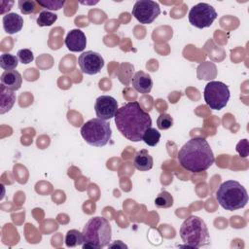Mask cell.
<instances>
[{
	"mask_svg": "<svg viewBox=\"0 0 249 249\" xmlns=\"http://www.w3.org/2000/svg\"><path fill=\"white\" fill-rule=\"evenodd\" d=\"M114 118L121 134L132 142L141 141L145 131L152 127L150 115L143 110L137 101L123 105L117 110Z\"/></svg>",
	"mask_w": 249,
	"mask_h": 249,
	"instance_id": "1",
	"label": "cell"
},
{
	"mask_svg": "<svg viewBox=\"0 0 249 249\" xmlns=\"http://www.w3.org/2000/svg\"><path fill=\"white\" fill-rule=\"evenodd\" d=\"M177 159L180 165L192 173L207 170L215 160L212 149L203 137H194L187 141L179 150Z\"/></svg>",
	"mask_w": 249,
	"mask_h": 249,
	"instance_id": "2",
	"label": "cell"
},
{
	"mask_svg": "<svg viewBox=\"0 0 249 249\" xmlns=\"http://www.w3.org/2000/svg\"><path fill=\"white\" fill-rule=\"evenodd\" d=\"M83 249H100L108 246L111 241L112 229L109 221L104 217L90 218L83 229Z\"/></svg>",
	"mask_w": 249,
	"mask_h": 249,
	"instance_id": "3",
	"label": "cell"
},
{
	"mask_svg": "<svg viewBox=\"0 0 249 249\" xmlns=\"http://www.w3.org/2000/svg\"><path fill=\"white\" fill-rule=\"evenodd\" d=\"M216 198L219 204L226 210H237L243 208L248 202L246 189L235 180L223 182L216 191Z\"/></svg>",
	"mask_w": 249,
	"mask_h": 249,
	"instance_id": "4",
	"label": "cell"
},
{
	"mask_svg": "<svg viewBox=\"0 0 249 249\" xmlns=\"http://www.w3.org/2000/svg\"><path fill=\"white\" fill-rule=\"evenodd\" d=\"M182 241L189 247L199 248L210 243V235L205 222L197 216L188 217L180 228Z\"/></svg>",
	"mask_w": 249,
	"mask_h": 249,
	"instance_id": "5",
	"label": "cell"
},
{
	"mask_svg": "<svg viewBox=\"0 0 249 249\" xmlns=\"http://www.w3.org/2000/svg\"><path fill=\"white\" fill-rule=\"evenodd\" d=\"M81 135L88 144L94 147H103L111 140L112 129L110 124L106 121L94 118L82 125Z\"/></svg>",
	"mask_w": 249,
	"mask_h": 249,
	"instance_id": "6",
	"label": "cell"
},
{
	"mask_svg": "<svg viewBox=\"0 0 249 249\" xmlns=\"http://www.w3.org/2000/svg\"><path fill=\"white\" fill-rule=\"evenodd\" d=\"M204 101L213 110L223 109L230 99L229 87L219 81H211L204 88Z\"/></svg>",
	"mask_w": 249,
	"mask_h": 249,
	"instance_id": "7",
	"label": "cell"
},
{
	"mask_svg": "<svg viewBox=\"0 0 249 249\" xmlns=\"http://www.w3.org/2000/svg\"><path fill=\"white\" fill-rule=\"evenodd\" d=\"M217 18L216 10L207 3H198L189 12L190 23L197 28L209 27Z\"/></svg>",
	"mask_w": 249,
	"mask_h": 249,
	"instance_id": "8",
	"label": "cell"
},
{
	"mask_svg": "<svg viewBox=\"0 0 249 249\" xmlns=\"http://www.w3.org/2000/svg\"><path fill=\"white\" fill-rule=\"evenodd\" d=\"M160 14V5L152 0L136 1L132 8V16L142 24L152 23Z\"/></svg>",
	"mask_w": 249,
	"mask_h": 249,
	"instance_id": "9",
	"label": "cell"
},
{
	"mask_svg": "<svg viewBox=\"0 0 249 249\" xmlns=\"http://www.w3.org/2000/svg\"><path fill=\"white\" fill-rule=\"evenodd\" d=\"M78 64L83 73L88 75H95L100 72L104 66V59L96 52L87 51L80 54Z\"/></svg>",
	"mask_w": 249,
	"mask_h": 249,
	"instance_id": "10",
	"label": "cell"
},
{
	"mask_svg": "<svg viewBox=\"0 0 249 249\" xmlns=\"http://www.w3.org/2000/svg\"><path fill=\"white\" fill-rule=\"evenodd\" d=\"M118 109L117 100L110 95H100L95 100L94 111L98 119L110 120L115 117Z\"/></svg>",
	"mask_w": 249,
	"mask_h": 249,
	"instance_id": "11",
	"label": "cell"
},
{
	"mask_svg": "<svg viewBox=\"0 0 249 249\" xmlns=\"http://www.w3.org/2000/svg\"><path fill=\"white\" fill-rule=\"evenodd\" d=\"M64 43L70 52H83L87 46V38L81 29L76 28L67 33Z\"/></svg>",
	"mask_w": 249,
	"mask_h": 249,
	"instance_id": "12",
	"label": "cell"
},
{
	"mask_svg": "<svg viewBox=\"0 0 249 249\" xmlns=\"http://www.w3.org/2000/svg\"><path fill=\"white\" fill-rule=\"evenodd\" d=\"M132 87L140 93H149L153 87V81L149 74L144 71H137L131 79Z\"/></svg>",
	"mask_w": 249,
	"mask_h": 249,
	"instance_id": "13",
	"label": "cell"
},
{
	"mask_svg": "<svg viewBox=\"0 0 249 249\" xmlns=\"http://www.w3.org/2000/svg\"><path fill=\"white\" fill-rule=\"evenodd\" d=\"M3 28L9 34H15L21 30L23 18L17 13H8L3 17Z\"/></svg>",
	"mask_w": 249,
	"mask_h": 249,
	"instance_id": "14",
	"label": "cell"
},
{
	"mask_svg": "<svg viewBox=\"0 0 249 249\" xmlns=\"http://www.w3.org/2000/svg\"><path fill=\"white\" fill-rule=\"evenodd\" d=\"M0 79H1V84L11 90L19 89L22 83L21 75L17 70L4 71Z\"/></svg>",
	"mask_w": 249,
	"mask_h": 249,
	"instance_id": "15",
	"label": "cell"
},
{
	"mask_svg": "<svg viewBox=\"0 0 249 249\" xmlns=\"http://www.w3.org/2000/svg\"><path fill=\"white\" fill-rule=\"evenodd\" d=\"M16 102V94L1 84L0 87V114L10 111Z\"/></svg>",
	"mask_w": 249,
	"mask_h": 249,
	"instance_id": "16",
	"label": "cell"
},
{
	"mask_svg": "<svg viewBox=\"0 0 249 249\" xmlns=\"http://www.w3.org/2000/svg\"><path fill=\"white\" fill-rule=\"evenodd\" d=\"M153 163L154 161L152 156H150L148 151L145 149L137 152L133 160V164L135 168L140 171L150 170L153 167Z\"/></svg>",
	"mask_w": 249,
	"mask_h": 249,
	"instance_id": "17",
	"label": "cell"
},
{
	"mask_svg": "<svg viewBox=\"0 0 249 249\" xmlns=\"http://www.w3.org/2000/svg\"><path fill=\"white\" fill-rule=\"evenodd\" d=\"M18 64V56L11 53H2L0 55V66L5 71L15 70Z\"/></svg>",
	"mask_w": 249,
	"mask_h": 249,
	"instance_id": "18",
	"label": "cell"
},
{
	"mask_svg": "<svg viewBox=\"0 0 249 249\" xmlns=\"http://www.w3.org/2000/svg\"><path fill=\"white\" fill-rule=\"evenodd\" d=\"M83 243V233L77 230H70L65 235V245L67 247H75L82 245Z\"/></svg>",
	"mask_w": 249,
	"mask_h": 249,
	"instance_id": "19",
	"label": "cell"
},
{
	"mask_svg": "<svg viewBox=\"0 0 249 249\" xmlns=\"http://www.w3.org/2000/svg\"><path fill=\"white\" fill-rule=\"evenodd\" d=\"M57 19V16L50 11H41L37 18V24L39 26H50Z\"/></svg>",
	"mask_w": 249,
	"mask_h": 249,
	"instance_id": "20",
	"label": "cell"
},
{
	"mask_svg": "<svg viewBox=\"0 0 249 249\" xmlns=\"http://www.w3.org/2000/svg\"><path fill=\"white\" fill-rule=\"evenodd\" d=\"M155 205L159 208L171 207L173 205V197L168 192L162 191L157 196L155 199Z\"/></svg>",
	"mask_w": 249,
	"mask_h": 249,
	"instance_id": "21",
	"label": "cell"
},
{
	"mask_svg": "<svg viewBox=\"0 0 249 249\" xmlns=\"http://www.w3.org/2000/svg\"><path fill=\"white\" fill-rule=\"evenodd\" d=\"M160 138V133L156 128L150 127V128H148V129L145 131L142 140H143L148 146L154 147V146H156V145L159 143Z\"/></svg>",
	"mask_w": 249,
	"mask_h": 249,
	"instance_id": "22",
	"label": "cell"
},
{
	"mask_svg": "<svg viewBox=\"0 0 249 249\" xmlns=\"http://www.w3.org/2000/svg\"><path fill=\"white\" fill-rule=\"evenodd\" d=\"M18 4L20 12L23 15L34 14L35 12H37L38 8L40 9V6L37 4V2L32 0H19Z\"/></svg>",
	"mask_w": 249,
	"mask_h": 249,
	"instance_id": "23",
	"label": "cell"
},
{
	"mask_svg": "<svg viewBox=\"0 0 249 249\" xmlns=\"http://www.w3.org/2000/svg\"><path fill=\"white\" fill-rule=\"evenodd\" d=\"M36 2L40 7L52 11L60 10L65 4L64 0H37Z\"/></svg>",
	"mask_w": 249,
	"mask_h": 249,
	"instance_id": "24",
	"label": "cell"
},
{
	"mask_svg": "<svg viewBox=\"0 0 249 249\" xmlns=\"http://www.w3.org/2000/svg\"><path fill=\"white\" fill-rule=\"evenodd\" d=\"M157 124H158V127L161 130L168 129L173 125V119L169 114L161 113L157 119Z\"/></svg>",
	"mask_w": 249,
	"mask_h": 249,
	"instance_id": "25",
	"label": "cell"
},
{
	"mask_svg": "<svg viewBox=\"0 0 249 249\" xmlns=\"http://www.w3.org/2000/svg\"><path fill=\"white\" fill-rule=\"evenodd\" d=\"M17 56H18V60H19L21 63H23V64L30 63V62L33 61V59H34L33 53H32L31 50H29V49H21V50L18 51Z\"/></svg>",
	"mask_w": 249,
	"mask_h": 249,
	"instance_id": "26",
	"label": "cell"
},
{
	"mask_svg": "<svg viewBox=\"0 0 249 249\" xmlns=\"http://www.w3.org/2000/svg\"><path fill=\"white\" fill-rule=\"evenodd\" d=\"M236 151L238 152V154L240 155V157L242 158H246L248 156V141L247 139H243L241 141H239L236 145Z\"/></svg>",
	"mask_w": 249,
	"mask_h": 249,
	"instance_id": "27",
	"label": "cell"
}]
</instances>
